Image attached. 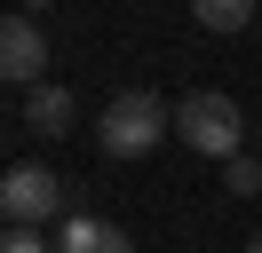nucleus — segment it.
<instances>
[{
    "label": "nucleus",
    "mask_w": 262,
    "mask_h": 253,
    "mask_svg": "<svg viewBox=\"0 0 262 253\" xmlns=\"http://www.w3.org/2000/svg\"><path fill=\"white\" fill-rule=\"evenodd\" d=\"M167 135H175V111H167L151 87H127V95H112V103H103V127H96L103 158H151Z\"/></svg>",
    "instance_id": "nucleus-1"
},
{
    "label": "nucleus",
    "mask_w": 262,
    "mask_h": 253,
    "mask_svg": "<svg viewBox=\"0 0 262 253\" xmlns=\"http://www.w3.org/2000/svg\"><path fill=\"white\" fill-rule=\"evenodd\" d=\"M56 253H135V245H127V230L103 221V214H64L56 221Z\"/></svg>",
    "instance_id": "nucleus-5"
},
{
    "label": "nucleus",
    "mask_w": 262,
    "mask_h": 253,
    "mask_svg": "<svg viewBox=\"0 0 262 253\" xmlns=\"http://www.w3.org/2000/svg\"><path fill=\"white\" fill-rule=\"evenodd\" d=\"M0 214H8V230H48V221L64 214V182H56L48 166H8Z\"/></svg>",
    "instance_id": "nucleus-3"
},
{
    "label": "nucleus",
    "mask_w": 262,
    "mask_h": 253,
    "mask_svg": "<svg viewBox=\"0 0 262 253\" xmlns=\"http://www.w3.org/2000/svg\"><path fill=\"white\" fill-rule=\"evenodd\" d=\"M0 79H8V87H24V95L48 79V40H40L32 16H8V24H0Z\"/></svg>",
    "instance_id": "nucleus-4"
},
{
    "label": "nucleus",
    "mask_w": 262,
    "mask_h": 253,
    "mask_svg": "<svg viewBox=\"0 0 262 253\" xmlns=\"http://www.w3.org/2000/svg\"><path fill=\"white\" fill-rule=\"evenodd\" d=\"M254 142H262V127H254Z\"/></svg>",
    "instance_id": "nucleus-12"
},
{
    "label": "nucleus",
    "mask_w": 262,
    "mask_h": 253,
    "mask_svg": "<svg viewBox=\"0 0 262 253\" xmlns=\"http://www.w3.org/2000/svg\"><path fill=\"white\" fill-rule=\"evenodd\" d=\"M238 135H246V119H238L230 95L199 87V95L175 103V142H183V150H199V158H238Z\"/></svg>",
    "instance_id": "nucleus-2"
},
{
    "label": "nucleus",
    "mask_w": 262,
    "mask_h": 253,
    "mask_svg": "<svg viewBox=\"0 0 262 253\" xmlns=\"http://www.w3.org/2000/svg\"><path fill=\"white\" fill-rule=\"evenodd\" d=\"M0 253H56V245H48V230H8Z\"/></svg>",
    "instance_id": "nucleus-9"
},
{
    "label": "nucleus",
    "mask_w": 262,
    "mask_h": 253,
    "mask_svg": "<svg viewBox=\"0 0 262 253\" xmlns=\"http://www.w3.org/2000/svg\"><path fill=\"white\" fill-rule=\"evenodd\" d=\"M191 16L207 32H246V24H254V0H191Z\"/></svg>",
    "instance_id": "nucleus-7"
},
{
    "label": "nucleus",
    "mask_w": 262,
    "mask_h": 253,
    "mask_svg": "<svg viewBox=\"0 0 262 253\" xmlns=\"http://www.w3.org/2000/svg\"><path fill=\"white\" fill-rule=\"evenodd\" d=\"M32 8H48V0H16V16H32Z\"/></svg>",
    "instance_id": "nucleus-10"
},
{
    "label": "nucleus",
    "mask_w": 262,
    "mask_h": 253,
    "mask_svg": "<svg viewBox=\"0 0 262 253\" xmlns=\"http://www.w3.org/2000/svg\"><path fill=\"white\" fill-rule=\"evenodd\" d=\"M223 190H230V198H262V150L223 158Z\"/></svg>",
    "instance_id": "nucleus-8"
},
{
    "label": "nucleus",
    "mask_w": 262,
    "mask_h": 253,
    "mask_svg": "<svg viewBox=\"0 0 262 253\" xmlns=\"http://www.w3.org/2000/svg\"><path fill=\"white\" fill-rule=\"evenodd\" d=\"M238 253H262V237H246V245H238Z\"/></svg>",
    "instance_id": "nucleus-11"
},
{
    "label": "nucleus",
    "mask_w": 262,
    "mask_h": 253,
    "mask_svg": "<svg viewBox=\"0 0 262 253\" xmlns=\"http://www.w3.org/2000/svg\"><path fill=\"white\" fill-rule=\"evenodd\" d=\"M24 127H32V135H72V127H80V103H72V87H56V79H40L32 95H24Z\"/></svg>",
    "instance_id": "nucleus-6"
}]
</instances>
